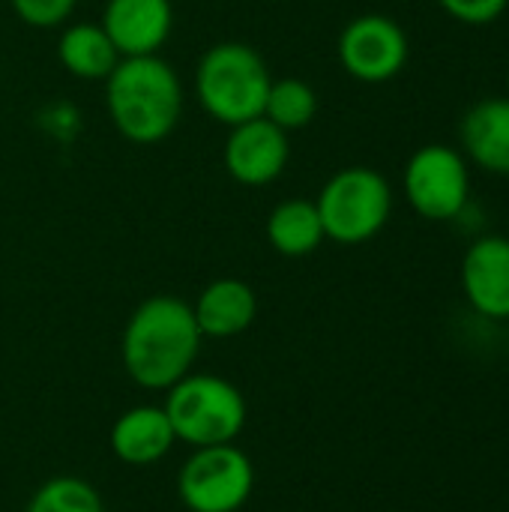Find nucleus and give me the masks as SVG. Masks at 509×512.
<instances>
[{"instance_id": "1", "label": "nucleus", "mask_w": 509, "mask_h": 512, "mask_svg": "<svg viewBox=\"0 0 509 512\" xmlns=\"http://www.w3.org/2000/svg\"><path fill=\"white\" fill-rule=\"evenodd\" d=\"M201 330L186 300L147 297L123 327L120 357L129 378L144 390H168L186 378L201 351Z\"/></svg>"}, {"instance_id": "2", "label": "nucleus", "mask_w": 509, "mask_h": 512, "mask_svg": "<svg viewBox=\"0 0 509 512\" xmlns=\"http://www.w3.org/2000/svg\"><path fill=\"white\" fill-rule=\"evenodd\" d=\"M102 84L108 120L129 144H159L180 126L186 90L177 69L162 54L120 57Z\"/></svg>"}, {"instance_id": "3", "label": "nucleus", "mask_w": 509, "mask_h": 512, "mask_svg": "<svg viewBox=\"0 0 509 512\" xmlns=\"http://www.w3.org/2000/svg\"><path fill=\"white\" fill-rule=\"evenodd\" d=\"M270 84L267 60L249 42H213L195 63V99L210 120L228 129L264 114Z\"/></svg>"}, {"instance_id": "4", "label": "nucleus", "mask_w": 509, "mask_h": 512, "mask_svg": "<svg viewBox=\"0 0 509 512\" xmlns=\"http://www.w3.org/2000/svg\"><path fill=\"white\" fill-rule=\"evenodd\" d=\"M324 237L339 246L375 240L393 216V186L369 165L339 168L315 198Z\"/></svg>"}, {"instance_id": "5", "label": "nucleus", "mask_w": 509, "mask_h": 512, "mask_svg": "<svg viewBox=\"0 0 509 512\" xmlns=\"http://www.w3.org/2000/svg\"><path fill=\"white\" fill-rule=\"evenodd\" d=\"M165 414L177 441L198 447L234 444L246 426L243 393L219 375H186L168 387Z\"/></svg>"}, {"instance_id": "6", "label": "nucleus", "mask_w": 509, "mask_h": 512, "mask_svg": "<svg viewBox=\"0 0 509 512\" xmlns=\"http://www.w3.org/2000/svg\"><path fill=\"white\" fill-rule=\"evenodd\" d=\"M408 207L426 222H453L471 204V165L459 147L423 144L402 171Z\"/></svg>"}, {"instance_id": "7", "label": "nucleus", "mask_w": 509, "mask_h": 512, "mask_svg": "<svg viewBox=\"0 0 509 512\" xmlns=\"http://www.w3.org/2000/svg\"><path fill=\"white\" fill-rule=\"evenodd\" d=\"M255 489L252 459L234 444L198 447L177 477L180 501L189 512H237Z\"/></svg>"}, {"instance_id": "8", "label": "nucleus", "mask_w": 509, "mask_h": 512, "mask_svg": "<svg viewBox=\"0 0 509 512\" xmlns=\"http://www.w3.org/2000/svg\"><path fill=\"white\" fill-rule=\"evenodd\" d=\"M336 57L354 81L387 84L402 75L411 57V42L396 18L366 12L342 27L336 39Z\"/></svg>"}, {"instance_id": "9", "label": "nucleus", "mask_w": 509, "mask_h": 512, "mask_svg": "<svg viewBox=\"0 0 509 512\" xmlns=\"http://www.w3.org/2000/svg\"><path fill=\"white\" fill-rule=\"evenodd\" d=\"M288 162H291L288 132L273 126L267 117H255L228 129L222 147V165L234 183L249 189L270 186L285 174Z\"/></svg>"}, {"instance_id": "10", "label": "nucleus", "mask_w": 509, "mask_h": 512, "mask_svg": "<svg viewBox=\"0 0 509 512\" xmlns=\"http://www.w3.org/2000/svg\"><path fill=\"white\" fill-rule=\"evenodd\" d=\"M459 282L477 315L489 321H509V237H477L462 255Z\"/></svg>"}, {"instance_id": "11", "label": "nucleus", "mask_w": 509, "mask_h": 512, "mask_svg": "<svg viewBox=\"0 0 509 512\" xmlns=\"http://www.w3.org/2000/svg\"><path fill=\"white\" fill-rule=\"evenodd\" d=\"M102 30L114 42L120 57L159 54L174 33L171 0H105Z\"/></svg>"}, {"instance_id": "12", "label": "nucleus", "mask_w": 509, "mask_h": 512, "mask_svg": "<svg viewBox=\"0 0 509 512\" xmlns=\"http://www.w3.org/2000/svg\"><path fill=\"white\" fill-rule=\"evenodd\" d=\"M459 144L468 165L509 177V99L489 96L474 102L459 120Z\"/></svg>"}, {"instance_id": "13", "label": "nucleus", "mask_w": 509, "mask_h": 512, "mask_svg": "<svg viewBox=\"0 0 509 512\" xmlns=\"http://www.w3.org/2000/svg\"><path fill=\"white\" fill-rule=\"evenodd\" d=\"M111 453L132 468H147L162 462L171 447L177 444V435L171 429V420L165 408L156 405H138L120 414L111 426Z\"/></svg>"}, {"instance_id": "14", "label": "nucleus", "mask_w": 509, "mask_h": 512, "mask_svg": "<svg viewBox=\"0 0 509 512\" xmlns=\"http://www.w3.org/2000/svg\"><path fill=\"white\" fill-rule=\"evenodd\" d=\"M192 312H195L201 336L234 339L252 327V321L258 315V297L252 291V285H246L243 279L225 276V279H213L198 294Z\"/></svg>"}, {"instance_id": "15", "label": "nucleus", "mask_w": 509, "mask_h": 512, "mask_svg": "<svg viewBox=\"0 0 509 512\" xmlns=\"http://www.w3.org/2000/svg\"><path fill=\"white\" fill-rule=\"evenodd\" d=\"M57 63L78 81H105L120 54L99 21H66L57 36Z\"/></svg>"}, {"instance_id": "16", "label": "nucleus", "mask_w": 509, "mask_h": 512, "mask_svg": "<svg viewBox=\"0 0 509 512\" xmlns=\"http://www.w3.org/2000/svg\"><path fill=\"white\" fill-rule=\"evenodd\" d=\"M264 234L282 258H306L327 240L312 198L279 201L264 222Z\"/></svg>"}, {"instance_id": "17", "label": "nucleus", "mask_w": 509, "mask_h": 512, "mask_svg": "<svg viewBox=\"0 0 509 512\" xmlns=\"http://www.w3.org/2000/svg\"><path fill=\"white\" fill-rule=\"evenodd\" d=\"M318 90L303 81V78H273L267 102H264V114L273 126H279L282 132H300L306 129L315 117H318Z\"/></svg>"}, {"instance_id": "18", "label": "nucleus", "mask_w": 509, "mask_h": 512, "mask_svg": "<svg viewBox=\"0 0 509 512\" xmlns=\"http://www.w3.org/2000/svg\"><path fill=\"white\" fill-rule=\"evenodd\" d=\"M27 512H105V504L87 480L54 477L33 492Z\"/></svg>"}, {"instance_id": "19", "label": "nucleus", "mask_w": 509, "mask_h": 512, "mask_svg": "<svg viewBox=\"0 0 509 512\" xmlns=\"http://www.w3.org/2000/svg\"><path fill=\"white\" fill-rule=\"evenodd\" d=\"M15 18L33 30H54V27H63L78 0H9Z\"/></svg>"}, {"instance_id": "20", "label": "nucleus", "mask_w": 509, "mask_h": 512, "mask_svg": "<svg viewBox=\"0 0 509 512\" xmlns=\"http://www.w3.org/2000/svg\"><path fill=\"white\" fill-rule=\"evenodd\" d=\"M453 21L459 24H471V27H483V24H495L504 12H507L509 0H435Z\"/></svg>"}, {"instance_id": "21", "label": "nucleus", "mask_w": 509, "mask_h": 512, "mask_svg": "<svg viewBox=\"0 0 509 512\" xmlns=\"http://www.w3.org/2000/svg\"><path fill=\"white\" fill-rule=\"evenodd\" d=\"M504 87H507V93H504V96L509 99V66H507V75H504Z\"/></svg>"}]
</instances>
